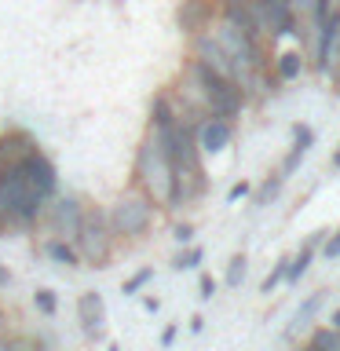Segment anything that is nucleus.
<instances>
[{
	"mask_svg": "<svg viewBox=\"0 0 340 351\" xmlns=\"http://www.w3.org/2000/svg\"><path fill=\"white\" fill-rule=\"evenodd\" d=\"M132 186L143 191L158 208L169 205V194H172V161H169V150L161 147L158 139L143 136L139 150H136V165H132Z\"/></svg>",
	"mask_w": 340,
	"mask_h": 351,
	"instance_id": "obj_1",
	"label": "nucleus"
},
{
	"mask_svg": "<svg viewBox=\"0 0 340 351\" xmlns=\"http://www.w3.org/2000/svg\"><path fill=\"white\" fill-rule=\"evenodd\" d=\"M106 219H110V230H114L117 241L121 238H125V241H139V238L150 234L154 219H158V205H154L143 191L132 186V191L114 197V205L106 208Z\"/></svg>",
	"mask_w": 340,
	"mask_h": 351,
	"instance_id": "obj_2",
	"label": "nucleus"
},
{
	"mask_svg": "<svg viewBox=\"0 0 340 351\" xmlns=\"http://www.w3.org/2000/svg\"><path fill=\"white\" fill-rule=\"evenodd\" d=\"M73 249L81 263H92V267H106L114 260V249H117V238L110 230V219H106V208H84V219L73 234Z\"/></svg>",
	"mask_w": 340,
	"mask_h": 351,
	"instance_id": "obj_3",
	"label": "nucleus"
},
{
	"mask_svg": "<svg viewBox=\"0 0 340 351\" xmlns=\"http://www.w3.org/2000/svg\"><path fill=\"white\" fill-rule=\"evenodd\" d=\"M0 197H4V216L8 227H37L44 216V197L33 191V186L22 180L19 169H4V180H0Z\"/></svg>",
	"mask_w": 340,
	"mask_h": 351,
	"instance_id": "obj_4",
	"label": "nucleus"
},
{
	"mask_svg": "<svg viewBox=\"0 0 340 351\" xmlns=\"http://www.w3.org/2000/svg\"><path fill=\"white\" fill-rule=\"evenodd\" d=\"M84 202L77 194H55L48 205H44V216H40V223L48 234L55 238H62V241H73L77 234V227H81V219H84Z\"/></svg>",
	"mask_w": 340,
	"mask_h": 351,
	"instance_id": "obj_5",
	"label": "nucleus"
},
{
	"mask_svg": "<svg viewBox=\"0 0 340 351\" xmlns=\"http://www.w3.org/2000/svg\"><path fill=\"white\" fill-rule=\"evenodd\" d=\"M15 169L22 172V180H26L33 191L44 197V202H51V197L59 194V169H55V161H51L40 147L33 150L22 165H15Z\"/></svg>",
	"mask_w": 340,
	"mask_h": 351,
	"instance_id": "obj_6",
	"label": "nucleus"
},
{
	"mask_svg": "<svg viewBox=\"0 0 340 351\" xmlns=\"http://www.w3.org/2000/svg\"><path fill=\"white\" fill-rule=\"evenodd\" d=\"M194 139H197V150H202V158L208 154H223L230 147V139H234V121H223V117H202L194 128Z\"/></svg>",
	"mask_w": 340,
	"mask_h": 351,
	"instance_id": "obj_7",
	"label": "nucleus"
},
{
	"mask_svg": "<svg viewBox=\"0 0 340 351\" xmlns=\"http://www.w3.org/2000/svg\"><path fill=\"white\" fill-rule=\"evenodd\" d=\"M33 150H37V139H33L29 132H22V128L0 132V165H4V169H15V165H22Z\"/></svg>",
	"mask_w": 340,
	"mask_h": 351,
	"instance_id": "obj_8",
	"label": "nucleus"
},
{
	"mask_svg": "<svg viewBox=\"0 0 340 351\" xmlns=\"http://www.w3.org/2000/svg\"><path fill=\"white\" fill-rule=\"evenodd\" d=\"M77 318H81V329L88 337H103L106 329V304L99 293H81L77 296Z\"/></svg>",
	"mask_w": 340,
	"mask_h": 351,
	"instance_id": "obj_9",
	"label": "nucleus"
},
{
	"mask_svg": "<svg viewBox=\"0 0 340 351\" xmlns=\"http://www.w3.org/2000/svg\"><path fill=\"white\" fill-rule=\"evenodd\" d=\"M216 22V4L212 0H183L180 4V26L183 33H205Z\"/></svg>",
	"mask_w": 340,
	"mask_h": 351,
	"instance_id": "obj_10",
	"label": "nucleus"
},
{
	"mask_svg": "<svg viewBox=\"0 0 340 351\" xmlns=\"http://www.w3.org/2000/svg\"><path fill=\"white\" fill-rule=\"evenodd\" d=\"M311 143H315V128H311V125H296V128H293V150L285 154V161H282V169H278L282 180H289V176L300 169V161L307 158Z\"/></svg>",
	"mask_w": 340,
	"mask_h": 351,
	"instance_id": "obj_11",
	"label": "nucleus"
},
{
	"mask_svg": "<svg viewBox=\"0 0 340 351\" xmlns=\"http://www.w3.org/2000/svg\"><path fill=\"white\" fill-rule=\"evenodd\" d=\"M318 241H326V230H315V234L300 245V252H296V256H289V267H285V282H289V285H296V282L307 274V267H311V260H315Z\"/></svg>",
	"mask_w": 340,
	"mask_h": 351,
	"instance_id": "obj_12",
	"label": "nucleus"
},
{
	"mask_svg": "<svg viewBox=\"0 0 340 351\" xmlns=\"http://www.w3.org/2000/svg\"><path fill=\"white\" fill-rule=\"evenodd\" d=\"M304 70H307L304 51H282V55H274V81H282V84L300 81Z\"/></svg>",
	"mask_w": 340,
	"mask_h": 351,
	"instance_id": "obj_13",
	"label": "nucleus"
},
{
	"mask_svg": "<svg viewBox=\"0 0 340 351\" xmlns=\"http://www.w3.org/2000/svg\"><path fill=\"white\" fill-rule=\"evenodd\" d=\"M318 4L322 0H289V11H293V33L304 40V29L311 26V19L318 15Z\"/></svg>",
	"mask_w": 340,
	"mask_h": 351,
	"instance_id": "obj_14",
	"label": "nucleus"
},
{
	"mask_svg": "<svg viewBox=\"0 0 340 351\" xmlns=\"http://www.w3.org/2000/svg\"><path fill=\"white\" fill-rule=\"evenodd\" d=\"M44 252L59 263V267H81V256H77L73 241H62V238H51L48 245H44Z\"/></svg>",
	"mask_w": 340,
	"mask_h": 351,
	"instance_id": "obj_15",
	"label": "nucleus"
},
{
	"mask_svg": "<svg viewBox=\"0 0 340 351\" xmlns=\"http://www.w3.org/2000/svg\"><path fill=\"white\" fill-rule=\"evenodd\" d=\"M307 344H311L315 351H340V329H333V326H318Z\"/></svg>",
	"mask_w": 340,
	"mask_h": 351,
	"instance_id": "obj_16",
	"label": "nucleus"
},
{
	"mask_svg": "<svg viewBox=\"0 0 340 351\" xmlns=\"http://www.w3.org/2000/svg\"><path fill=\"white\" fill-rule=\"evenodd\" d=\"M322 300H326V293H311V296H307V300H304L300 307H296L293 329H304L307 322H311V318H315V311H318V307H322Z\"/></svg>",
	"mask_w": 340,
	"mask_h": 351,
	"instance_id": "obj_17",
	"label": "nucleus"
},
{
	"mask_svg": "<svg viewBox=\"0 0 340 351\" xmlns=\"http://www.w3.org/2000/svg\"><path fill=\"white\" fill-rule=\"evenodd\" d=\"M245 271H249V260H245V252H238V256L227 263V274H223V282L230 285V289H238V285L245 282Z\"/></svg>",
	"mask_w": 340,
	"mask_h": 351,
	"instance_id": "obj_18",
	"label": "nucleus"
},
{
	"mask_svg": "<svg viewBox=\"0 0 340 351\" xmlns=\"http://www.w3.org/2000/svg\"><path fill=\"white\" fill-rule=\"evenodd\" d=\"M11 351H51L44 337H33V333H19L11 337Z\"/></svg>",
	"mask_w": 340,
	"mask_h": 351,
	"instance_id": "obj_19",
	"label": "nucleus"
},
{
	"mask_svg": "<svg viewBox=\"0 0 340 351\" xmlns=\"http://www.w3.org/2000/svg\"><path fill=\"white\" fill-rule=\"evenodd\" d=\"M285 267H289V256H282V260L271 267V274H267V278H263V285H260V293H274V289H278V285L285 282Z\"/></svg>",
	"mask_w": 340,
	"mask_h": 351,
	"instance_id": "obj_20",
	"label": "nucleus"
},
{
	"mask_svg": "<svg viewBox=\"0 0 340 351\" xmlns=\"http://www.w3.org/2000/svg\"><path fill=\"white\" fill-rule=\"evenodd\" d=\"M202 256H205V252L197 249V245H191V249H183L180 256H175V263H172V267H175V271H194L197 263H202Z\"/></svg>",
	"mask_w": 340,
	"mask_h": 351,
	"instance_id": "obj_21",
	"label": "nucleus"
},
{
	"mask_svg": "<svg viewBox=\"0 0 340 351\" xmlns=\"http://www.w3.org/2000/svg\"><path fill=\"white\" fill-rule=\"evenodd\" d=\"M282 183H285V180H282L278 172H274L271 180H267V183L260 186V194H256V205H271L274 197H278V191H282Z\"/></svg>",
	"mask_w": 340,
	"mask_h": 351,
	"instance_id": "obj_22",
	"label": "nucleus"
},
{
	"mask_svg": "<svg viewBox=\"0 0 340 351\" xmlns=\"http://www.w3.org/2000/svg\"><path fill=\"white\" fill-rule=\"evenodd\" d=\"M33 307H37L40 315H48V318H51L59 304H55V293H51V289H37V293H33Z\"/></svg>",
	"mask_w": 340,
	"mask_h": 351,
	"instance_id": "obj_23",
	"label": "nucleus"
},
{
	"mask_svg": "<svg viewBox=\"0 0 340 351\" xmlns=\"http://www.w3.org/2000/svg\"><path fill=\"white\" fill-rule=\"evenodd\" d=\"M147 282H154V267H143V271H136V274H132V278L125 282V293H128V296H136V293H139Z\"/></svg>",
	"mask_w": 340,
	"mask_h": 351,
	"instance_id": "obj_24",
	"label": "nucleus"
},
{
	"mask_svg": "<svg viewBox=\"0 0 340 351\" xmlns=\"http://www.w3.org/2000/svg\"><path fill=\"white\" fill-rule=\"evenodd\" d=\"M322 256H326V260H340V230H333V234H326Z\"/></svg>",
	"mask_w": 340,
	"mask_h": 351,
	"instance_id": "obj_25",
	"label": "nucleus"
},
{
	"mask_svg": "<svg viewBox=\"0 0 340 351\" xmlns=\"http://www.w3.org/2000/svg\"><path fill=\"white\" fill-rule=\"evenodd\" d=\"M172 238L180 241V245H191V241H194V227L191 223H175L172 227Z\"/></svg>",
	"mask_w": 340,
	"mask_h": 351,
	"instance_id": "obj_26",
	"label": "nucleus"
},
{
	"mask_svg": "<svg viewBox=\"0 0 340 351\" xmlns=\"http://www.w3.org/2000/svg\"><path fill=\"white\" fill-rule=\"evenodd\" d=\"M245 194H249V183L241 180V183H234V186L227 191V202H238V197H245Z\"/></svg>",
	"mask_w": 340,
	"mask_h": 351,
	"instance_id": "obj_27",
	"label": "nucleus"
},
{
	"mask_svg": "<svg viewBox=\"0 0 340 351\" xmlns=\"http://www.w3.org/2000/svg\"><path fill=\"white\" fill-rule=\"evenodd\" d=\"M212 296H216V282L208 274H202V300H212Z\"/></svg>",
	"mask_w": 340,
	"mask_h": 351,
	"instance_id": "obj_28",
	"label": "nucleus"
},
{
	"mask_svg": "<svg viewBox=\"0 0 340 351\" xmlns=\"http://www.w3.org/2000/svg\"><path fill=\"white\" fill-rule=\"evenodd\" d=\"M143 307H147L150 315H158L161 311V300H158V296H143Z\"/></svg>",
	"mask_w": 340,
	"mask_h": 351,
	"instance_id": "obj_29",
	"label": "nucleus"
},
{
	"mask_svg": "<svg viewBox=\"0 0 340 351\" xmlns=\"http://www.w3.org/2000/svg\"><path fill=\"white\" fill-rule=\"evenodd\" d=\"M172 340H175V326H169V329H165V333H161V344H165V348H169Z\"/></svg>",
	"mask_w": 340,
	"mask_h": 351,
	"instance_id": "obj_30",
	"label": "nucleus"
},
{
	"mask_svg": "<svg viewBox=\"0 0 340 351\" xmlns=\"http://www.w3.org/2000/svg\"><path fill=\"white\" fill-rule=\"evenodd\" d=\"M11 285V274H8V267H0V289H8Z\"/></svg>",
	"mask_w": 340,
	"mask_h": 351,
	"instance_id": "obj_31",
	"label": "nucleus"
},
{
	"mask_svg": "<svg viewBox=\"0 0 340 351\" xmlns=\"http://www.w3.org/2000/svg\"><path fill=\"white\" fill-rule=\"evenodd\" d=\"M329 326H333V329H340V307L333 311V318H329Z\"/></svg>",
	"mask_w": 340,
	"mask_h": 351,
	"instance_id": "obj_32",
	"label": "nucleus"
},
{
	"mask_svg": "<svg viewBox=\"0 0 340 351\" xmlns=\"http://www.w3.org/2000/svg\"><path fill=\"white\" fill-rule=\"evenodd\" d=\"M0 351H11V337H0Z\"/></svg>",
	"mask_w": 340,
	"mask_h": 351,
	"instance_id": "obj_33",
	"label": "nucleus"
},
{
	"mask_svg": "<svg viewBox=\"0 0 340 351\" xmlns=\"http://www.w3.org/2000/svg\"><path fill=\"white\" fill-rule=\"evenodd\" d=\"M333 169L340 172V150H337V158H333Z\"/></svg>",
	"mask_w": 340,
	"mask_h": 351,
	"instance_id": "obj_34",
	"label": "nucleus"
},
{
	"mask_svg": "<svg viewBox=\"0 0 340 351\" xmlns=\"http://www.w3.org/2000/svg\"><path fill=\"white\" fill-rule=\"evenodd\" d=\"M106 351H121V344H110V348H106Z\"/></svg>",
	"mask_w": 340,
	"mask_h": 351,
	"instance_id": "obj_35",
	"label": "nucleus"
},
{
	"mask_svg": "<svg viewBox=\"0 0 340 351\" xmlns=\"http://www.w3.org/2000/svg\"><path fill=\"white\" fill-rule=\"evenodd\" d=\"M300 351H315V348H311V344H307V348H300Z\"/></svg>",
	"mask_w": 340,
	"mask_h": 351,
	"instance_id": "obj_36",
	"label": "nucleus"
}]
</instances>
